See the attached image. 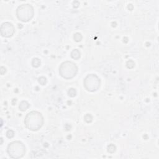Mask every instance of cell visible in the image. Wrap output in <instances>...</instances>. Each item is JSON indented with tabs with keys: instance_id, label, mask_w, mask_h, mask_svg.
I'll list each match as a JSON object with an SVG mask.
<instances>
[{
	"instance_id": "1",
	"label": "cell",
	"mask_w": 159,
	"mask_h": 159,
	"mask_svg": "<svg viewBox=\"0 0 159 159\" xmlns=\"http://www.w3.org/2000/svg\"><path fill=\"white\" fill-rule=\"evenodd\" d=\"M44 123L42 114L37 111L29 112L24 119V124L27 129L35 132L41 129Z\"/></svg>"
},
{
	"instance_id": "2",
	"label": "cell",
	"mask_w": 159,
	"mask_h": 159,
	"mask_svg": "<svg viewBox=\"0 0 159 159\" xmlns=\"http://www.w3.org/2000/svg\"><path fill=\"white\" fill-rule=\"evenodd\" d=\"M78 68L77 65L72 61L64 62L59 67V74L62 78L71 80L77 75Z\"/></svg>"
},
{
	"instance_id": "3",
	"label": "cell",
	"mask_w": 159,
	"mask_h": 159,
	"mask_svg": "<svg viewBox=\"0 0 159 159\" xmlns=\"http://www.w3.org/2000/svg\"><path fill=\"white\" fill-rule=\"evenodd\" d=\"M7 152L11 159H19L23 158L26 154V148L22 142L15 141L9 143Z\"/></svg>"
},
{
	"instance_id": "4",
	"label": "cell",
	"mask_w": 159,
	"mask_h": 159,
	"mask_svg": "<svg viewBox=\"0 0 159 159\" xmlns=\"http://www.w3.org/2000/svg\"><path fill=\"white\" fill-rule=\"evenodd\" d=\"M34 16V9L31 4H23L17 7L16 16L19 21L27 23L32 19Z\"/></svg>"
},
{
	"instance_id": "5",
	"label": "cell",
	"mask_w": 159,
	"mask_h": 159,
	"mask_svg": "<svg viewBox=\"0 0 159 159\" xmlns=\"http://www.w3.org/2000/svg\"><path fill=\"white\" fill-rule=\"evenodd\" d=\"M83 85L84 87L87 91L89 92H95L100 88L101 80L95 74H89L84 79Z\"/></svg>"
},
{
	"instance_id": "6",
	"label": "cell",
	"mask_w": 159,
	"mask_h": 159,
	"mask_svg": "<svg viewBox=\"0 0 159 159\" xmlns=\"http://www.w3.org/2000/svg\"><path fill=\"white\" fill-rule=\"evenodd\" d=\"M0 32L2 37L9 38L14 35L15 32V28L12 23L9 22H5L1 25Z\"/></svg>"
},
{
	"instance_id": "7",
	"label": "cell",
	"mask_w": 159,
	"mask_h": 159,
	"mask_svg": "<svg viewBox=\"0 0 159 159\" xmlns=\"http://www.w3.org/2000/svg\"><path fill=\"white\" fill-rule=\"evenodd\" d=\"M30 107V104L27 101H22L20 103L19 106V108L20 111H26L27 109Z\"/></svg>"
},
{
	"instance_id": "8",
	"label": "cell",
	"mask_w": 159,
	"mask_h": 159,
	"mask_svg": "<svg viewBox=\"0 0 159 159\" xmlns=\"http://www.w3.org/2000/svg\"><path fill=\"white\" fill-rule=\"evenodd\" d=\"M71 57L73 59L78 60L81 57V53L79 50L74 49L71 52Z\"/></svg>"
},
{
	"instance_id": "9",
	"label": "cell",
	"mask_w": 159,
	"mask_h": 159,
	"mask_svg": "<svg viewBox=\"0 0 159 159\" xmlns=\"http://www.w3.org/2000/svg\"><path fill=\"white\" fill-rule=\"evenodd\" d=\"M41 64V61L38 58H33L32 61V65L34 68H38L40 66Z\"/></svg>"
},
{
	"instance_id": "10",
	"label": "cell",
	"mask_w": 159,
	"mask_h": 159,
	"mask_svg": "<svg viewBox=\"0 0 159 159\" xmlns=\"http://www.w3.org/2000/svg\"><path fill=\"white\" fill-rule=\"evenodd\" d=\"M116 147L115 145L112 144V143H111V144H109V145H108V147H107V151L108 152L110 153H113L116 152Z\"/></svg>"
},
{
	"instance_id": "11",
	"label": "cell",
	"mask_w": 159,
	"mask_h": 159,
	"mask_svg": "<svg viewBox=\"0 0 159 159\" xmlns=\"http://www.w3.org/2000/svg\"><path fill=\"white\" fill-rule=\"evenodd\" d=\"M68 95L70 97H72V98H73V97L77 95V91L75 88H70L68 91Z\"/></svg>"
},
{
	"instance_id": "12",
	"label": "cell",
	"mask_w": 159,
	"mask_h": 159,
	"mask_svg": "<svg viewBox=\"0 0 159 159\" xmlns=\"http://www.w3.org/2000/svg\"><path fill=\"white\" fill-rule=\"evenodd\" d=\"M73 39H74V40H75V41L78 42H80L81 40H82L83 36H82V35L80 34V33L77 32L74 34Z\"/></svg>"
},
{
	"instance_id": "13",
	"label": "cell",
	"mask_w": 159,
	"mask_h": 159,
	"mask_svg": "<svg viewBox=\"0 0 159 159\" xmlns=\"http://www.w3.org/2000/svg\"><path fill=\"white\" fill-rule=\"evenodd\" d=\"M126 67L127 68L131 69L135 67V62L132 60H129L126 62Z\"/></svg>"
},
{
	"instance_id": "14",
	"label": "cell",
	"mask_w": 159,
	"mask_h": 159,
	"mask_svg": "<svg viewBox=\"0 0 159 159\" xmlns=\"http://www.w3.org/2000/svg\"><path fill=\"white\" fill-rule=\"evenodd\" d=\"M84 119L85 121L87 122V123H90L92 122L93 121V116L90 114H87L85 117H84Z\"/></svg>"
},
{
	"instance_id": "15",
	"label": "cell",
	"mask_w": 159,
	"mask_h": 159,
	"mask_svg": "<svg viewBox=\"0 0 159 159\" xmlns=\"http://www.w3.org/2000/svg\"><path fill=\"white\" fill-rule=\"evenodd\" d=\"M14 134H15V133L11 129H9L8 131L6 132V137L8 139H12V138L14 137Z\"/></svg>"
},
{
	"instance_id": "16",
	"label": "cell",
	"mask_w": 159,
	"mask_h": 159,
	"mask_svg": "<svg viewBox=\"0 0 159 159\" xmlns=\"http://www.w3.org/2000/svg\"><path fill=\"white\" fill-rule=\"evenodd\" d=\"M38 81L41 85H46V83H47V79L44 77H40V78H39Z\"/></svg>"
},
{
	"instance_id": "17",
	"label": "cell",
	"mask_w": 159,
	"mask_h": 159,
	"mask_svg": "<svg viewBox=\"0 0 159 159\" xmlns=\"http://www.w3.org/2000/svg\"><path fill=\"white\" fill-rule=\"evenodd\" d=\"M0 71H1V74L2 75H3L6 72V68L2 66V67H1V70H0Z\"/></svg>"
},
{
	"instance_id": "18",
	"label": "cell",
	"mask_w": 159,
	"mask_h": 159,
	"mask_svg": "<svg viewBox=\"0 0 159 159\" xmlns=\"http://www.w3.org/2000/svg\"><path fill=\"white\" fill-rule=\"evenodd\" d=\"M80 5V3L78 1H74L73 2V7L74 8H77Z\"/></svg>"
}]
</instances>
